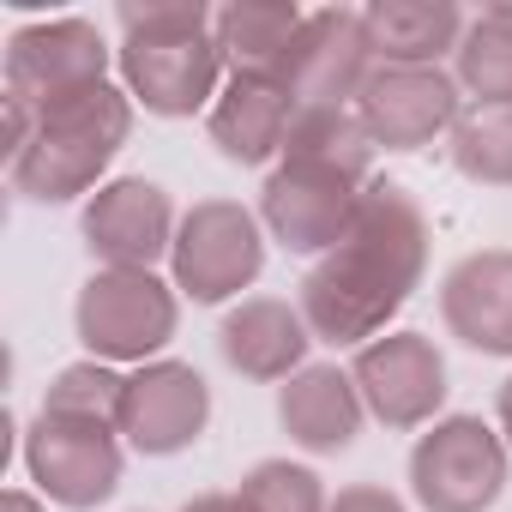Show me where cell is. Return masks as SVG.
I'll list each match as a JSON object with an SVG mask.
<instances>
[{"label":"cell","mask_w":512,"mask_h":512,"mask_svg":"<svg viewBox=\"0 0 512 512\" xmlns=\"http://www.w3.org/2000/svg\"><path fill=\"white\" fill-rule=\"evenodd\" d=\"M121 398H127V374H115L109 362H67V368L49 380L43 410H55V416L115 422V416H121Z\"/></svg>","instance_id":"obj_25"},{"label":"cell","mask_w":512,"mask_h":512,"mask_svg":"<svg viewBox=\"0 0 512 512\" xmlns=\"http://www.w3.org/2000/svg\"><path fill=\"white\" fill-rule=\"evenodd\" d=\"M452 169L476 187H512V103H470L458 115Z\"/></svg>","instance_id":"obj_23"},{"label":"cell","mask_w":512,"mask_h":512,"mask_svg":"<svg viewBox=\"0 0 512 512\" xmlns=\"http://www.w3.org/2000/svg\"><path fill=\"white\" fill-rule=\"evenodd\" d=\"M356 199H362L356 181H344V175H332L320 163L284 157L260 187V223L272 229V241L284 253H302V260L320 253L326 260V253L344 241L350 217H356Z\"/></svg>","instance_id":"obj_11"},{"label":"cell","mask_w":512,"mask_h":512,"mask_svg":"<svg viewBox=\"0 0 512 512\" xmlns=\"http://www.w3.org/2000/svg\"><path fill=\"white\" fill-rule=\"evenodd\" d=\"M181 290L163 284L157 272H109L97 266L73 302V332L91 350V362H151L175 326H181Z\"/></svg>","instance_id":"obj_4"},{"label":"cell","mask_w":512,"mask_h":512,"mask_svg":"<svg viewBox=\"0 0 512 512\" xmlns=\"http://www.w3.org/2000/svg\"><path fill=\"white\" fill-rule=\"evenodd\" d=\"M175 290L199 308H217L229 296H241L253 278L266 272V229L241 199H199L181 229H175V253H169Z\"/></svg>","instance_id":"obj_5"},{"label":"cell","mask_w":512,"mask_h":512,"mask_svg":"<svg viewBox=\"0 0 512 512\" xmlns=\"http://www.w3.org/2000/svg\"><path fill=\"white\" fill-rule=\"evenodd\" d=\"M308 13L296 0H235L211 19V37L223 49V67L229 79H272L284 85V67H290V49L302 37Z\"/></svg>","instance_id":"obj_19"},{"label":"cell","mask_w":512,"mask_h":512,"mask_svg":"<svg viewBox=\"0 0 512 512\" xmlns=\"http://www.w3.org/2000/svg\"><path fill=\"white\" fill-rule=\"evenodd\" d=\"M235 494H241L253 512H332L320 470L290 464V458H260V464L241 476Z\"/></svg>","instance_id":"obj_24"},{"label":"cell","mask_w":512,"mask_h":512,"mask_svg":"<svg viewBox=\"0 0 512 512\" xmlns=\"http://www.w3.org/2000/svg\"><path fill=\"white\" fill-rule=\"evenodd\" d=\"M362 19L380 67H440V55H458L470 31L458 0H374Z\"/></svg>","instance_id":"obj_20"},{"label":"cell","mask_w":512,"mask_h":512,"mask_svg":"<svg viewBox=\"0 0 512 512\" xmlns=\"http://www.w3.org/2000/svg\"><path fill=\"white\" fill-rule=\"evenodd\" d=\"M296 97L272 79H229L223 97L205 115V133L217 145V157L241 163V169H260L272 157H284L290 145V121H296Z\"/></svg>","instance_id":"obj_17"},{"label":"cell","mask_w":512,"mask_h":512,"mask_svg":"<svg viewBox=\"0 0 512 512\" xmlns=\"http://www.w3.org/2000/svg\"><path fill=\"white\" fill-rule=\"evenodd\" d=\"M284 157H296V163H320V169H332V175L368 187L380 145L368 139V127H362L356 109L308 103V109H296V121H290V145H284Z\"/></svg>","instance_id":"obj_21"},{"label":"cell","mask_w":512,"mask_h":512,"mask_svg":"<svg viewBox=\"0 0 512 512\" xmlns=\"http://www.w3.org/2000/svg\"><path fill=\"white\" fill-rule=\"evenodd\" d=\"M332 512H410V506L392 488H380V482H350V488H338Z\"/></svg>","instance_id":"obj_26"},{"label":"cell","mask_w":512,"mask_h":512,"mask_svg":"<svg viewBox=\"0 0 512 512\" xmlns=\"http://www.w3.org/2000/svg\"><path fill=\"white\" fill-rule=\"evenodd\" d=\"M85 247L91 260H103L109 272H151L157 260L175 253V205L157 181L145 175H121V181H103L85 205Z\"/></svg>","instance_id":"obj_12"},{"label":"cell","mask_w":512,"mask_h":512,"mask_svg":"<svg viewBox=\"0 0 512 512\" xmlns=\"http://www.w3.org/2000/svg\"><path fill=\"white\" fill-rule=\"evenodd\" d=\"M374 43H368V19L362 13H344V7H326V13H308L296 49H290V67H284V91L308 109V103H326V109H356L368 73H374Z\"/></svg>","instance_id":"obj_14"},{"label":"cell","mask_w":512,"mask_h":512,"mask_svg":"<svg viewBox=\"0 0 512 512\" xmlns=\"http://www.w3.org/2000/svg\"><path fill=\"white\" fill-rule=\"evenodd\" d=\"M127 133H133V97L115 85H97L37 115V139L7 163V181L31 205H67L103 181Z\"/></svg>","instance_id":"obj_3"},{"label":"cell","mask_w":512,"mask_h":512,"mask_svg":"<svg viewBox=\"0 0 512 512\" xmlns=\"http://www.w3.org/2000/svg\"><path fill=\"white\" fill-rule=\"evenodd\" d=\"M0 512H49V506H43L37 494H25V488H13L7 500H0Z\"/></svg>","instance_id":"obj_29"},{"label":"cell","mask_w":512,"mask_h":512,"mask_svg":"<svg viewBox=\"0 0 512 512\" xmlns=\"http://www.w3.org/2000/svg\"><path fill=\"white\" fill-rule=\"evenodd\" d=\"M452 79L476 103H512V7H482V19H470Z\"/></svg>","instance_id":"obj_22"},{"label":"cell","mask_w":512,"mask_h":512,"mask_svg":"<svg viewBox=\"0 0 512 512\" xmlns=\"http://www.w3.org/2000/svg\"><path fill=\"white\" fill-rule=\"evenodd\" d=\"M494 416H500V434L512 440V374L500 380V392H494Z\"/></svg>","instance_id":"obj_28"},{"label":"cell","mask_w":512,"mask_h":512,"mask_svg":"<svg viewBox=\"0 0 512 512\" xmlns=\"http://www.w3.org/2000/svg\"><path fill=\"white\" fill-rule=\"evenodd\" d=\"M121 19V79L127 97L145 103V115L181 121V115H211L223 97V49L211 37V7L205 0H127L115 13Z\"/></svg>","instance_id":"obj_2"},{"label":"cell","mask_w":512,"mask_h":512,"mask_svg":"<svg viewBox=\"0 0 512 512\" xmlns=\"http://www.w3.org/2000/svg\"><path fill=\"white\" fill-rule=\"evenodd\" d=\"M428 272V211L404 181H368L344 241L302 278V320L314 344L362 350L386 338L392 314Z\"/></svg>","instance_id":"obj_1"},{"label":"cell","mask_w":512,"mask_h":512,"mask_svg":"<svg viewBox=\"0 0 512 512\" xmlns=\"http://www.w3.org/2000/svg\"><path fill=\"white\" fill-rule=\"evenodd\" d=\"M440 320L464 350L512 356V247H476L440 278Z\"/></svg>","instance_id":"obj_15"},{"label":"cell","mask_w":512,"mask_h":512,"mask_svg":"<svg viewBox=\"0 0 512 512\" xmlns=\"http://www.w3.org/2000/svg\"><path fill=\"white\" fill-rule=\"evenodd\" d=\"M308 344H314V332H308L302 308L284 302V296H247L217 326V350L241 380H290V374H302Z\"/></svg>","instance_id":"obj_16"},{"label":"cell","mask_w":512,"mask_h":512,"mask_svg":"<svg viewBox=\"0 0 512 512\" xmlns=\"http://www.w3.org/2000/svg\"><path fill=\"white\" fill-rule=\"evenodd\" d=\"M181 512H253V506H247L241 494H193Z\"/></svg>","instance_id":"obj_27"},{"label":"cell","mask_w":512,"mask_h":512,"mask_svg":"<svg viewBox=\"0 0 512 512\" xmlns=\"http://www.w3.org/2000/svg\"><path fill=\"white\" fill-rule=\"evenodd\" d=\"M211 422V386L193 362H145L139 374H127V398H121V440L145 458H175L187 452Z\"/></svg>","instance_id":"obj_13"},{"label":"cell","mask_w":512,"mask_h":512,"mask_svg":"<svg viewBox=\"0 0 512 512\" xmlns=\"http://www.w3.org/2000/svg\"><path fill=\"white\" fill-rule=\"evenodd\" d=\"M109 43L91 19H43V25H25L13 31L7 43V97L31 103L37 115L67 103V97H85L97 85H109Z\"/></svg>","instance_id":"obj_8"},{"label":"cell","mask_w":512,"mask_h":512,"mask_svg":"<svg viewBox=\"0 0 512 512\" xmlns=\"http://www.w3.org/2000/svg\"><path fill=\"white\" fill-rule=\"evenodd\" d=\"M350 380L368 404L374 422L410 434V428H434L440 404H446V356L428 332H386L374 344L356 350Z\"/></svg>","instance_id":"obj_9"},{"label":"cell","mask_w":512,"mask_h":512,"mask_svg":"<svg viewBox=\"0 0 512 512\" xmlns=\"http://www.w3.org/2000/svg\"><path fill=\"white\" fill-rule=\"evenodd\" d=\"M410 494L422 512H488L506 494V440L482 416H440L410 446Z\"/></svg>","instance_id":"obj_6"},{"label":"cell","mask_w":512,"mask_h":512,"mask_svg":"<svg viewBox=\"0 0 512 512\" xmlns=\"http://www.w3.org/2000/svg\"><path fill=\"white\" fill-rule=\"evenodd\" d=\"M362 416H368V404H362L350 368H338V362H308L278 392V422H284V434L302 452H344V446H356Z\"/></svg>","instance_id":"obj_18"},{"label":"cell","mask_w":512,"mask_h":512,"mask_svg":"<svg viewBox=\"0 0 512 512\" xmlns=\"http://www.w3.org/2000/svg\"><path fill=\"white\" fill-rule=\"evenodd\" d=\"M25 470L31 482L67 506V512H91L121 488L127 452H121V428L115 422H91V416H55L43 410L25 434Z\"/></svg>","instance_id":"obj_7"},{"label":"cell","mask_w":512,"mask_h":512,"mask_svg":"<svg viewBox=\"0 0 512 512\" xmlns=\"http://www.w3.org/2000/svg\"><path fill=\"white\" fill-rule=\"evenodd\" d=\"M356 115L380 151H422L440 133L452 139L464 91L446 67H374L356 97Z\"/></svg>","instance_id":"obj_10"}]
</instances>
